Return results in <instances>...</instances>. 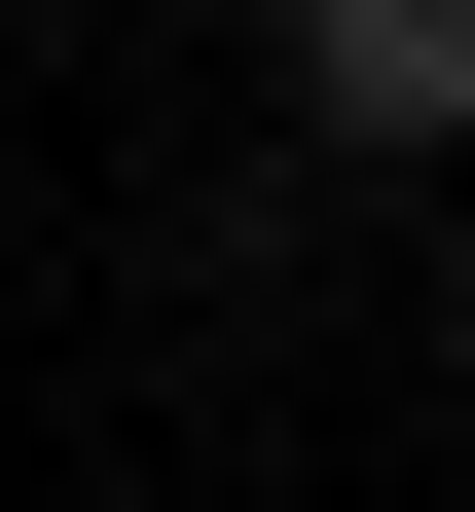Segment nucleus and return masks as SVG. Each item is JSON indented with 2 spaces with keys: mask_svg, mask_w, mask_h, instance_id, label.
Masks as SVG:
<instances>
[{
  "mask_svg": "<svg viewBox=\"0 0 475 512\" xmlns=\"http://www.w3.org/2000/svg\"><path fill=\"white\" fill-rule=\"evenodd\" d=\"M439 366H475V256H439Z\"/></svg>",
  "mask_w": 475,
  "mask_h": 512,
  "instance_id": "2",
  "label": "nucleus"
},
{
  "mask_svg": "<svg viewBox=\"0 0 475 512\" xmlns=\"http://www.w3.org/2000/svg\"><path fill=\"white\" fill-rule=\"evenodd\" d=\"M329 147H475V0H256Z\"/></svg>",
  "mask_w": 475,
  "mask_h": 512,
  "instance_id": "1",
  "label": "nucleus"
}]
</instances>
